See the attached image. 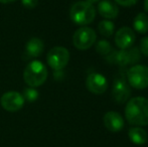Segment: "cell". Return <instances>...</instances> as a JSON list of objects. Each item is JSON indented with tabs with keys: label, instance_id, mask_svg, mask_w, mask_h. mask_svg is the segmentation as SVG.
Masks as SVG:
<instances>
[{
	"label": "cell",
	"instance_id": "obj_25",
	"mask_svg": "<svg viewBox=\"0 0 148 147\" xmlns=\"http://www.w3.org/2000/svg\"><path fill=\"white\" fill-rule=\"evenodd\" d=\"M87 2H89V3L93 4V3H96V2H98L99 0H86Z\"/></svg>",
	"mask_w": 148,
	"mask_h": 147
},
{
	"label": "cell",
	"instance_id": "obj_21",
	"mask_svg": "<svg viewBox=\"0 0 148 147\" xmlns=\"http://www.w3.org/2000/svg\"><path fill=\"white\" fill-rule=\"evenodd\" d=\"M21 3L24 7L28 8V9H33L38 4V0H21Z\"/></svg>",
	"mask_w": 148,
	"mask_h": 147
},
{
	"label": "cell",
	"instance_id": "obj_15",
	"mask_svg": "<svg viewBox=\"0 0 148 147\" xmlns=\"http://www.w3.org/2000/svg\"><path fill=\"white\" fill-rule=\"evenodd\" d=\"M129 138H130L131 142L136 145H142V144L146 143L148 139V134L143 128L141 127H133L129 130L128 132Z\"/></svg>",
	"mask_w": 148,
	"mask_h": 147
},
{
	"label": "cell",
	"instance_id": "obj_20",
	"mask_svg": "<svg viewBox=\"0 0 148 147\" xmlns=\"http://www.w3.org/2000/svg\"><path fill=\"white\" fill-rule=\"evenodd\" d=\"M140 51L148 57V36H145L141 39L140 41V47H139Z\"/></svg>",
	"mask_w": 148,
	"mask_h": 147
},
{
	"label": "cell",
	"instance_id": "obj_10",
	"mask_svg": "<svg viewBox=\"0 0 148 147\" xmlns=\"http://www.w3.org/2000/svg\"><path fill=\"white\" fill-rule=\"evenodd\" d=\"M139 51L138 49L134 47V49H121L119 51H115L114 55L112 57L114 59L115 63L119 64L120 66H126L130 65V64H134L137 61H139Z\"/></svg>",
	"mask_w": 148,
	"mask_h": 147
},
{
	"label": "cell",
	"instance_id": "obj_19",
	"mask_svg": "<svg viewBox=\"0 0 148 147\" xmlns=\"http://www.w3.org/2000/svg\"><path fill=\"white\" fill-rule=\"evenodd\" d=\"M39 96V93L37 92V90H35L34 88H26L23 90L22 93V97H23L24 101H28V102H34L37 100Z\"/></svg>",
	"mask_w": 148,
	"mask_h": 147
},
{
	"label": "cell",
	"instance_id": "obj_13",
	"mask_svg": "<svg viewBox=\"0 0 148 147\" xmlns=\"http://www.w3.org/2000/svg\"><path fill=\"white\" fill-rule=\"evenodd\" d=\"M45 44L42 40L37 37H32L25 44V59H29L32 57H37L42 53Z\"/></svg>",
	"mask_w": 148,
	"mask_h": 147
},
{
	"label": "cell",
	"instance_id": "obj_24",
	"mask_svg": "<svg viewBox=\"0 0 148 147\" xmlns=\"http://www.w3.org/2000/svg\"><path fill=\"white\" fill-rule=\"evenodd\" d=\"M144 9L148 12V0H144Z\"/></svg>",
	"mask_w": 148,
	"mask_h": 147
},
{
	"label": "cell",
	"instance_id": "obj_8",
	"mask_svg": "<svg viewBox=\"0 0 148 147\" xmlns=\"http://www.w3.org/2000/svg\"><path fill=\"white\" fill-rule=\"evenodd\" d=\"M86 87L93 94L101 95L106 92L108 88V83L103 75L99 73H92L87 77Z\"/></svg>",
	"mask_w": 148,
	"mask_h": 147
},
{
	"label": "cell",
	"instance_id": "obj_7",
	"mask_svg": "<svg viewBox=\"0 0 148 147\" xmlns=\"http://www.w3.org/2000/svg\"><path fill=\"white\" fill-rule=\"evenodd\" d=\"M0 104L4 110L8 112H16L23 107L24 99L20 93L10 91L2 95Z\"/></svg>",
	"mask_w": 148,
	"mask_h": 147
},
{
	"label": "cell",
	"instance_id": "obj_4",
	"mask_svg": "<svg viewBox=\"0 0 148 147\" xmlns=\"http://www.w3.org/2000/svg\"><path fill=\"white\" fill-rule=\"evenodd\" d=\"M127 80L131 87L137 90H143L148 87V67L136 65L127 72Z\"/></svg>",
	"mask_w": 148,
	"mask_h": 147
},
{
	"label": "cell",
	"instance_id": "obj_18",
	"mask_svg": "<svg viewBox=\"0 0 148 147\" xmlns=\"http://www.w3.org/2000/svg\"><path fill=\"white\" fill-rule=\"evenodd\" d=\"M96 51L98 53L102 55H109L112 51V45L108 42L105 39H102V40L98 41L97 44H96Z\"/></svg>",
	"mask_w": 148,
	"mask_h": 147
},
{
	"label": "cell",
	"instance_id": "obj_5",
	"mask_svg": "<svg viewBox=\"0 0 148 147\" xmlns=\"http://www.w3.org/2000/svg\"><path fill=\"white\" fill-rule=\"evenodd\" d=\"M97 36L94 29L88 26H82L77 29L73 36V43L75 47L80 51H86L93 46L96 42Z\"/></svg>",
	"mask_w": 148,
	"mask_h": 147
},
{
	"label": "cell",
	"instance_id": "obj_6",
	"mask_svg": "<svg viewBox=\"0 0 148 147\" xmlns=\"http://www.w3.org/2000/svg\"><path fill=\"white\" fill-rule=\"evenodd\" d=\"M70 61V53L64 46H55L47 53V64L55 71H62Z\"/></svg>",
	"mask_w": 148,
	"mask_h": 147
},
{
	"label": "cell",
	"instance_id": "obj_3",
	"mask_svg": "<svg viewBox=\"0 0 148 147\" xmlns=\"http://www.w3.org/2000/svg\"><path fill=\"white\" fill-rule=\"evenodd\" d=\"M47 79V69L41 62L32 61L26 66L23 72V80L31 88L45 84Z\"/></svg>",
	"mask_w": 148,
	"mask_h": 147
},
{
	"label": "cell",
	"instance_id": "obj_11",
	"mask_svg": "<svg viewBox=\"0 0 148 147\" xmlns=\"http://www.w3.org/2000/svg\"><path fill=\"white\" fill-rule=\"evenodd\" d=\"M135 34L134 31L130 27H121L116 32L115 36V43L121 49H129L134 43Z\"/></svg>",
	"mask_w": 148,
	"mask_h": 147
},
{
	"label": "cell",
	"instance_id": "obj_17",
	"mask_svg": "<svg viewBox=\"0 0 148 147\" xmlns=\"http://www.w3.org/2000/svg\"><path fill=\"white\" fill-rule=\"evenodd\" d=\"M98 28H99V31L102 36L109 37L111 36L112 34H114V23L110 20H103L99 23L98 25Z\"/></svg>",
	"mask_w": 148,
	"mask_h": 147
},
{
	"label": "cell",
	"instance_id": "obj_12",
	"mask_svg": "<svg viewBox=\"0 0 148 147\" xmlns=\"http://www.w3.org/2000/svg\"><path fill=\"white\" fill-rule=\"evenodd\" d=\"M103 121L106 128L111 132H119L124 127V119L118 112L115 111L107 112L104 115Z\"/></svg>",
	"mask_w": 148,
	"mask_h": 147
},
{
	"label": "cell",
	"instance_id": "obj_23",
	"mask_svg": "<svg viewBox=\"0 0 148 147\" xmlns=\"http://www.w3.org/2000/svg\"><path fill=\"white\" fill-rule=\"evenodd\" d=\"M16 1V0H0V3L3 4H8V3H12V2Z\"/></svg>",
	"mask_w": 148,
	"mask_h": 147
},
{
	"label": "cell",
	"instance_id": "obj_9",
	"mask_svg": "<svg viewBox=\"0 0 148 147\" xmlns=\"http://www.w3.org/2000/svg\"><path fill=\"white\" fill-rule=\"evenodd\" d=\"M131 96V88L124 80L118 79L114 82L112 89V97L118 104H123L129 100Z\"/></svg>",
	"mask_w": 148,
	"mask_h": 147
},
{
	"label": "cell",
	"instance_id": "obj_1",
	"mask_svg": "<svg viewBox=\"0 0 148 147\" xmlns=\"http://www.w3.org/2000/svg\"><path fill=\"white\" fill-rule=\"evenodd\" d=\"M125 116L131 125H148V99L144 97H135L128 101L125 108Z\"/></svg>",
	"mask_w": 148,
	"mask_h": 147
},
{
	"label": "cell",
	"instance_id": "obj_14",
	"mask_svg": "<svg viewBox=\"0 0 148 147\" xmlns=\"http://www.w3.org/2000/svg\"><path fill=\"white\" fill-rule=\"evenodd\" d=\"M98 11L107 19H114L118 16V7L109 0H103L98 4Z\"/></svg>",
	"mask_w": 148,
	"mask_h": 147
},
{
	"label": "cell",
	"instance_id": "obj_2",
	"mask_svg": "<svg viewBox=\"0 0 148 147\" xmlns=\"http://www.w3.org/2000/svg\"><path fill=\"white\" fill-rule=\"evenodd\" d=\"M96 9L93 4L87 1H78L70 10V17L78 25H87L94 21Z\"/></svg>",
	"mask_w": 148,
	"mask_h": 147
},
{
	"label": "cell",
	"instance_id": "obj_22",
	"mask_svg": "<svg viewBox=\"0 0 148 147\" xmlns=\"http://www.w3.org/2000/svg\"><path fill=\"white\" fill-rule=\"evenodd\" d=\"M116 2L121 6H125V7H129V6H132L134 4L137 3L138 0H115Z\"/></svg>",
	"mask_w": 148,
	"mask_h": 147
},
{
	"label": "cell",
	"instance_id": "obj_16",
	"mask_svg": "<svg viewBox=\"0 0 148 147\" xmlns=\"http://www.w3.org/2000/svg\"><path fill=\"white\" fill-rule=\"evenodd\" d=\"M134 29L139 34H146L148 31V15L146 13H138L133 20Z\"/></svg>",
	"mask_w": 148,
	"mask_h": 147
}]
</instances>
